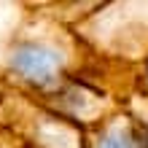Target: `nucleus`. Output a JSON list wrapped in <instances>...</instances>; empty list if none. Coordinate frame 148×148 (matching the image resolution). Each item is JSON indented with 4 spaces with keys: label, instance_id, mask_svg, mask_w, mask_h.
Returning <instances> with one entry per match:
<instances>
[{
    "label": "nucleus",
    "instance_id": "obj_1",
    "mask_svg": "<svg viewBox=\"0 0 148 148\" xmlns=\"http://www.w3.org/2000/svg\"><path fill=\"white\" fill-rule=\"evenodd\" d=\"M100 54L92 51L73 32L70 24L57 19L51 11H38L14 32L11 46L3 54V84L30 100L78 81L94 89V73Z\"/></svg>",
    "mask_w": 148,
    "mask_h": 148
},
{
    "label": "nucleus",
    "instance_id": "obj_4",
    "mask_svg": "<svg viewBox=\"0 0 148 148\" xmlns=\"http://www.w3.org/2000/svg\"><path fill=\"white\" fill-rule=\"evenodd\" d=\"M0 148H22V143L16 140V137L8 132V129L0 127Z\"/></svg>",
    "mask_w": 148,
    "mask_h": 148
},
{
    "label": "nucleus",
    "instance_id": "obj_2",
    "mask_svg": "<svg viewBox=\"0 0 148 148\" xmlns=\"http://www.w3.org/2000/svg\"><path fill=\"white\" fill-rule=\"evenodd\" d=\"M0 127L8 129L22 148H86L81 127L54 116L14 89L0 92Z\"/></svg>",
    "mask_w": 148,
    "mask_h": 148
},
{
    "label": "nucleus",
    "instance_id": "obj_3",
    "mask_svg": "<svg viewBox=\"0 0 148 148\" xmlns=\"http://www.w3.org/2000/svg\"><path fill=\"white\" fill-rule=\"evenodd\" d=\"M86 148H148V127L129 113H110L86 132Z\"/></svg>",
    "mask_w": 148,
    "mask_h": 148
}]
</instances>
